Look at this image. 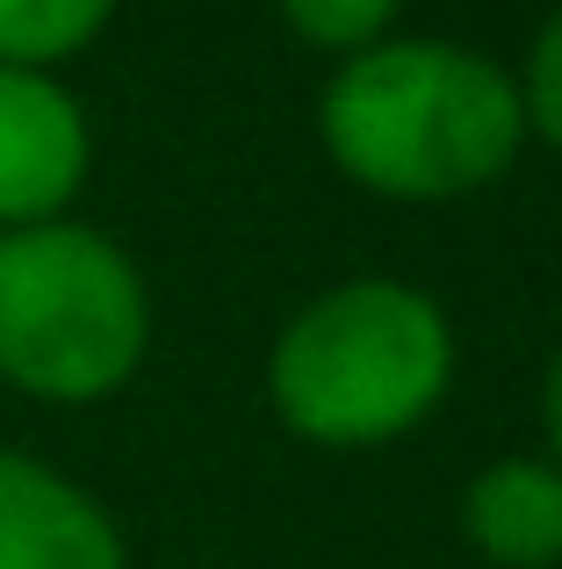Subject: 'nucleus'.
Instances as JSON below:
<instances>
[{"instance_id":"1","label":"nucleus","mask_w":562,"mask_h":569,"mask_svg":"<svg viewBox=\"0 0 562 569\" xmlns=\"http://www.w3.org/2000/svg\"><path fill=\"white\" fill-rule=\"evenodd\" d=\"M332 167L390 202H462L520 159L526 116L505 66L448 37H382L318 94Z\"/></svg>"},{"instance_id":"2","label":"nucleus","mask_w":562,"mask_h":569,"mask_svg":"<svg viewBox=\"0 0 562 569\" xmlns=\"http://www.w3.org/2000/svg\"><path fill=\"white\" fill-rule=\"evenodd\" d=\"M454 382V325L425 289L361 274L310 296L268 353L281 426L318 447H382Z\"/></svg>"},{"instance_id":"3","label":"nucleus","mask_w":562,"mask_h":569,"mask_svg":"<svg viewBox=\"0 0 562 569\" xmlns=\"http://www.w3.org/2000/svg\"><path fill=\"white\" fill-rule=\"evenodd\" d=\"M152 296L94 223L0 231V382L43 403H101L144 368Z\"/></svg>"},{"instance_id":"4","label":"nucleus","mask_w":562,"mask_h":569,"mask_svg":"<svg viewBox=\"0 0 562 569\" xmlns=\"http://www.w3.org/2000/svg\"><path fill=\"white\" fill-rule=\"evenodd\" d=\"M94 167L87 109L58 72L0 66V231L58 223Z\"/></svg>"},{"instance_id":"5","label":"nucleus","mask_w":562,"mask_h":569,"mask_svg":"<svg viewBox=\"0 0 562 569\" xmlns=\"http://www.w3.org/2000/svg\"><path fill=\"white\" fill-rule=\"evenodd\" d=\"M0 569H123V527L43 455L0 447Z\"/></svg>"},{"instance_id":"6","label":"nucleus","mask_w":562,"mask_h":569,"mask_svg":"<svg viewBox=\"0 0 562 569\" xmlns=\"http://www.w3.org/2000/svg\"><path fill=\"white\" fill-rule=\"evenodd\" d=\"M462 541L498 569L562 562V469L534 455H505L462 490Z\"/></svg>"},{"instance_id":"7","label":"nucleus","mask_w":562,"mask_h":569,"mask_svg":"<svg viewBox=\"0 0 562 569\" xmlns=\"http://www.w3.org/2000/svg\"><path fill=\"white\" fill-rule=\"evenodd\" d=\"M116 0H0V66L51 72L109 29Z\"/></svg>"},{"instance_id":"8","label":"nucleus","mask_w":562,"mask_h":569,"mask_svg":"<svg viewBox=\"0 0 562 569\" xmlns=\"http://www.w3.org/2000/svg\"><path fill=\"white\" fill-rule=\"evenodd\" d=\"M397 8L404 0H281V22L295 29L303 43H318V51H368V43H382V29L397 22Z\"/></svg>"},{"instance_id":"9","label":"nucleus","mask_w":562,"mask_h":569,"mask_svg":"<svg viewBox=\"0 0 562 569\" xmlns=\"http://www.w3.org/2000/svg\"><path fill=\"white\" fill-rule=\"evenodd\" d=\"M512 87H520L526 130H534V138H549L555 152H562V8L549 14V29L534 37V51H526V72H520Z\"/></svg>"},{"instance_id":"10","label":"nucleus","mask_w":562,"mask_h":569,"mask_svg":"<svg viewBox=\"0 0 562 569\" xmlns=\"http://www.w3.org/2000/svg\"><path fill=\"white\" fill-rule=\"evenodd\" d=\"M541 432H549V455L562 469V347L549 353V376H541Z\"/></svg>"}]
</instances>
